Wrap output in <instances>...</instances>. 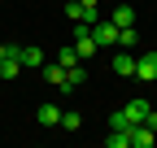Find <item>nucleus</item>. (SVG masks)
<instances>
[{
    "label": "nucleus",
    "instance_id": "4",
    "mask_svg": "<svg viewBox=\"0 0 157 148\" xmlns=\"http://www.w3.org/2000/svg\"><path fill=\"white\" fill-rule=\"evenodd\" d=\"M127 135H131V148H153V139H157L148 122H135V126H131Z\"/></svg>",
    "mask_w": 157,
    "mask_h": 148
},
{
    "label": "nucleus",
    "instance_id": "18",
    "mask_svg": "<svg viewBox=\"0 0 157 148\" xmlns=\"http://www.w3.org/2000/svg\"><path fill=\"white\" fill-rule=\"evenodd\" d=\"M83 5H101V0H83Z\"/></svg>",
    "mask_w": 157,
    "mask_h": 148
},
{
    "label": "nucleus",
    "instance_id": "14",
    "mask_svg": "<svg viewBox=\"0 0 157 148\" xmlns=\"http://www.w3.org/2000/svg\"><path fill=\"white\" fill-rule=\"evenodd\" d=\"M109 131H131V122H127L122 109H113V113H109Z\"/></svg>",
    "mask_w": 157,
    "mask_h": 148
},
{
    "label": "nucleus",
    "instance_id": "3",
    "mask_svg": "<svg viewBox=\"0 0 157 148\" xmlns=\"http://www.w3.org/2000/svg\"><path fill=\"white\" fill-rule=\"evenodd\" d=\"M135 79H140V83H153V79H157V52L135 57Z\"/></svg>",
    "mask_w": 157,
    "mask_h": 148
},
{
    "label": "nucleus",
    "instance_id": "13",
    "mask_svg": "<svg viewBox=\"0 0 157 148\" xmlns=\"http://www.w3.org/2000/svg\"><path fill=\"white\" fill-rule=\"evenodd\" d=\"M105 144H109V148H131V135H127V131H109Z\"/></svg>",
    "mask_w": 157,
    "mask_h": 148
},
{
    "label": "nucleus",
    "instance_id": "8",
    "mask_svg": "<svg viewBox=\"0 0 157 148\" xmlns=\"http://www.w3.org/2000/svg\"><path fill=\"white\" fill-rule=\"evenodd\" d=\"M39 74H44L48 87H61V83H66V65H61V61H57V65H39Z\"/></svg>",
    "mask_w": 157,
    "mask_h": 148
},
{
    "label": "nucleus",
    "instance_id": "7",
    "mask_svg": "<svg viewBox=\"0 0 157 148\" xmlns=\"http://www.w3.org/2000/svg\"><path fill=\"white\" fill-rule=\"evenodd\" d=\"M83 83H87L83 61H78V65H66V83H61V91H74V87H83Z\"/></svg>",
    "mask_w": 157,
    "mask_h": 148
},
{
    "label": "nucleus",
    "instance_id": "10",
    "mask_svg": "<svg viewBox=\"0 0 157 148\" xmlns=\"http://www.w3.org/2000/svg\"><path fill=\"white\" fill-rule=\"evenodd\" d=\"M39 126H61V109H57V105H39Z\"/></svg>",
    "mask_w": 157,
    "mask_h": 148
},
{
    "label": "nucleus",
    "instance_id": "9",
    "mask_svg": "<svg viewBox=\"0 0 157 148\" xmlns=\"http://www.w3.org/2000/svg\"><path fill=\"white\" fill-rule=\"evenodd\" d=\"M109 22H113V26H135V9H131V5H113Z\"/></svg>",
    "mask_w": 157,
    "mask_h": 148
},
{
    "label": "nucleus",
    "instance_id": "19",
    "mask_svg": "<svg viewBox=\"0 0 157 148\" xmlns=\"http://www.w3.org/2000/svg\"><path fill=\"white\" fill-rule=\"evenodd\" d=\"M5 48H9V44H0V57H5Z\"/></svg>",
    "mask_w": 157,
    "mask_h": 148
},
{
    "label": "nucleus",
    "instance_id": "1",
    "mask_svg": "<svg viewBox=\"0 0 157 148\" xmlns=\"http://www.w3.org/2000/svg\"><path fill=\"white\" fill-rule=\"evenodd\" d=\"M17 74H22V48H17V44H9L5 48V57H0V79H17Z\"/></svg>",
    "mask_w": 157,
    "mask_h": 148
},
{
    "label": "nucleus",
    "instance_id": "6",
    "mask_svg": "<svg viewBox=\"0 0 157 148\" xmlns=\"http://www.w3.org/2000/svg\"><path fill=\"white\" fill-rule=\"evenodd\" d=\"M122 113H127V122L135 126V122H148L153 109H148V100H127V105H122Z\"/></svg>",
    "mask_w": 157,
    "mask_h": 148
},
{
    "label": "nucleus",
    "instance_id": "15",
    "mask_svg": "<svg viewBox=\"0 0 157 148\" xmlns=\"http://www.w3.org/2000/svg\"><path fill=\"white\" fill-rule=\"evenodd\" d=\"M57 61H61V65H78L83 57H78V48L70 44V48H61V52H57Z\"/></svg>",
    "mask_w": 157,
    "mask_h": 148
},
{
    "label": "nucleus",
    "instance_id": "5",
    "mask_svg": "<svg viewBox=\"0 0 157 148\" xmlns=\"http://www.w3.org/2000/svg\"><path fill=\"white\" fill-rule=\"evenodd\" d=\"M113 74H122V79H135V57L127 48H118L113 52Z\"/></svg>",
    "mask_w": 157,
    "mask_h": 148
},
{
    "label": "nucleus",
    "instance_id": "2",
    "mask_svg": "<svg viewBox=\"0 0 157 148\" xmlns=\"http://www.w3.org/2000/svg\"><path fill=\"white\" fill-rule=\"evenodd\" d=\"M92 35H96V44H101V48H118V26L109 22V17H101V22L92 26Z\"/></svg>",
    "mask_w": 157,
    "mask_h": 148
},
{
    "label": "nucleus",
    "instance_id": "17",
    "mask_svg": "<svg viewBox=\"0 0 157 148\" xmlns=\"http://www.w3.org/2000/svg\"><path fill=\"white\" fill-rule=\"evenodd\" d=\"M78 13H83V0H70V5H66V17H70V22H78Z\"/></svg>",
    "mask_w": 157,
    "mask_h": 148
},
{
    "label": "nucleus",
    "instance_id": "11",
    "mask_svg": "<svg viewBox=\"0 0 157 148\" xmlns=\"http://www.w3.org/2000/svg\"><path fill=\"white\" fill-rule=\"evenodd\" d=\"M96 22H101V9H96V5H83V13H78V22H74V26H87V31H92Z\"/></svg>",
    "mask_w": 157,
    "mask_h": 148
},
{
    "label": "nucleus",
    "instance_id": "12",
    "mask_svg": "<svg viewBox=\"0 0 157 148\" xmlns=\"http://www.w3.org/2000/svg\"><path fill=\"white\" fill-rule=\"evenodd\" d=\"M22 65H44V48H31V44H22Z\"/></svg>",
    "mask_w": 157,
    "mask_h": 148
},
{
    "label": "nucleus",
    "instance_id": "16",
    "mask_svg": "<svg viewBox=\"0 0 157 148\" xmlns=\"http://www.w3.org/2000/svg\"><path fill=\"white\" fill-rule=\"evenodd\" d=\"M78 126H83L78 113H61V131H78Z\"/></svg>",
    "mask_w": 157,
    "mask_h": 148
}]
</instances>
